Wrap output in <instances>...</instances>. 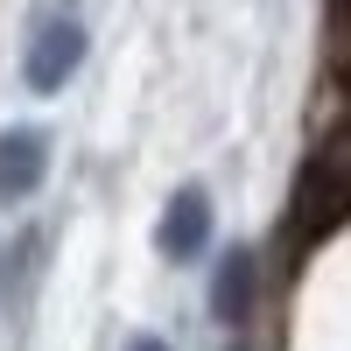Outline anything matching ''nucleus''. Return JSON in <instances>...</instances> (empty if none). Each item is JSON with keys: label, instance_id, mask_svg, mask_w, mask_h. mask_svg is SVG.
<instances>
[{"label": "nucleus", "instance_id": "f257e3e1", "mask_svg": "<svg viewBox=\"0 0 351 351\" xmlns=\"http://www.w3.org/2000/svg\"><path fill=\"white\" fill-rule=\"evenodd\" d=\"M84 49H92V36H84V8L77 0H49V8L28 21V49H21V84L28 92H64V84L77 77Z\"/></svg>", "mask_w": 351, "mask_h": 351}, {"label": "nucleus", "instance_id": "f03ea898", "mask_svg": "<svg viewBox=\"0 0 351 351\" xmlns=\"http://www.w3.org/2000/svg\"><path fill=\"white\" fill-rule=\"evenodd\" d=\"M211 225H218V211H211V190L204 183H183L169 204H162V225H155V246H162V260H176V267H190V260H204L211 253Z\"/></svg>", "mask_w": 351, "mask_h": 351}, {"label": "nucleus", "instance_id": "7ed1b4c3", "mask_svg": "<svg viewBox=\"0 0 351 351\" xmlns=\"http://www.w3.org/2000/svg\"><path fill=\"white\" fill-rule=\"evenodd\" d=\"M49 176V134L43 127H0V204H28Z\"/></svg>", "mask_w": 351, "mask_h": 351}, {"label": "nucleus", "instance_id": "20e7f679", "mask_svg": "<svg viewBox=\"0 0 351 351\" xmlns=\"http://www.w3.org/2000/svg\"><path fill=\"white\" fill-rule=\"evenodd\" d=\"M253 288H260V260H253V246H225L218 267H211V316H218V324H246Z\"/></svg>", "mask_w": 351, "mask_h": 351}, {"label": "nucleus", "instance_id": "39448f33", "mask_svg": "<svg viewBox=\"0 0 351 351\" xmlns=\"http://www.w3.org/2000/svg\"><path fill=\"white\" fill-rule=\"evenodd\" d=\"M127 351H169V337H155V330H134V337H127Z\"/></svg>", "mask_w": 351, "mask_h": 351}, {"label": "nucleus", "instance_id": "423d86ee", "mask_svg": "<svg viewBox=\"0 0 351 351\" xmlns=\"http://www.w3.org/2000/svg\"><path fill=\"white\" fill-rule=\"evenodd\" d=\"M232 351H253V344H232Z\"/></svg>", "mask_w": 351, "mask_h": 351}]
</instances>
